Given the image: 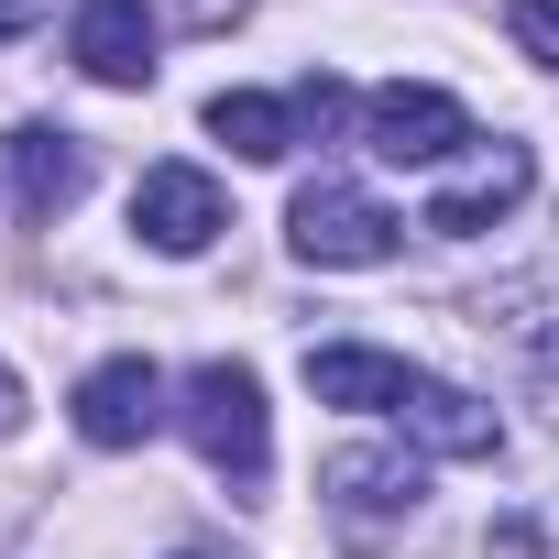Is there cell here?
<instances>
[{
	"label": "cell",
	"instance_id": "9c48e42d",
	"mask_svg": "<svg viewBox=\"0 0 559 559\" xmlns=\"http://www.w3.org/2000/svg\"><path fill=\"white\" fill-rule=\"evenodd\" d=\"M12 198H23V219L78 209V198H88V143L56 132V121H23V132H12Z\"/></svg>",
	"mask_w": 559,
	"mask_h": 559
},
{
	"label": "cell",
	"instance_id": "5bb4252c",
	"mask_svg": "<svg viewBox=\"0 0 559 559\" xmlns=\"http://www.w3.org/2000/svg\"><path fill=\"white\" fill-rule=\"evenodd\" d=\"M45 23V0H0V45H12V34H34Z\"/></svg>",
	"mask_w": 559,
	"mask_h": 559
},
{
	"label": "cell",
	"instance_id": "ba28073f",
	"mask_svg": "<svg viewBox=\"0 0 559 559\" xmlns=\"http://www.w3.org/2000/svg\"><path fill=\"white\" fill-rule=\"evenodd\" d=\"M395 428H406L417 450H439V461H493V450H504L493 406H483V395H461V384H439V373H417V384H406Z\"/></svg>",
	"mask_w": 559,
	"mask_h": 559
},
{
	"label": "cell",
	"instance_id": "30bf717a",
	"mask_svg": "<svg viewBox=\"0 0 559 559\" xmlns=\"http://www.w3.org/2000/svg\"><path fill=\"white\" fill-rule=\"evenodd\" d=\"M406 384H417V362H395V352H362V341L308 352V395H319V406H373V417H395Z\"/></svg>",
	"mask_w": 559,
	"mask_h": 559
},
{
	"label": "cell",
	"instance_id": "8992f818",
	"mask_svg": "<svg viewBox=\"0 0 559 559\" xmlns=\"http://www.w3.org/2000/svg\"><path fill=\"white\" fill-rule=\"evenodd\" d=\"M67 56L99 88H154V12H143V0H78Z\"/></svg>",
	"mask_w": 559,
	"mask_h": 559
},
{
	"label": "cell",
	"instance_id": "52a82bcc",
	"mask_svg": "<svg viewBox=\"0 0 559 559\" xmlns=\"http://www.w3.org/2000/svg\"><path fill=\"white\" fill-rule=\"evenodd\" d=\"M526 187H537L526 143H493V154H483L472 176H450V187H439V198L417 209V230H439V241H472V230H493V219H504V209H515Z\"/></svg>",
	"mask_w": 559,
	"mask_h": 559
},
{
	"label": "cell",
	"instance_id": "6da1fadb",
	"mask_svg": "<svg viewBox=\"0 0 559 559\" xmlns=\"http://www.w3.org/2000/svg\"><path fill=\"white\" fill-rule=\"evenodd\" d=\"M176 428L198 439V461H209L241 504H263V472H274V417H263L252 362H198V373L176 384Z\"/></svg>",
	"mask_w": 559,
	"mask_h": 559
},
{
	"label": "cell",
	"instance_id": "7a4b0ae2",
	"mask_svg": "<svg viewBox=\"0 0 559 559\" xmlns=\"http://www.w3.org/2000/svg\"><path fill=\"white\" fill-rule=\"evenodd\" d=\"M286 241H297V263H319V274H362V263H395L406 219H395L384 198H362V187L319 176V187H297V209H286Z\"/></svg>",
	"mask_w": 559,
	"mask_h": 559
},
{
	"label": "cell",
	"instance_id": "9a60e30c",
	"mask_svg": "<svg viewBox=\"0 0 559 559\" xmlns=\"http://www.w3.org/2000/svg\"><path fill=\"white\" fill-rule=\"evenodd\" d=\"M12 417H23V384H12V362H0V439H12Z\"/></svg>",
	"mask_w": 559,
	"mask_h": 559
},
{
	"label": "cell",
	"instance_id": "8fae6325",
	"mask_svg": "<svg viewBox=\"0 0 559 559\" xmlns=\"http://www.w3.org/2000/svg\"><path fill=\"white\" fill-rule=\"evenodd\" d=\"M330 504L352 515V526H384V515H417V461H395V450H330Z\"/></svg>",
	"mask_w": 559,
	"mask_h": 559
},
{
	"label": "cell",
	"instance_id": "5b68a950",
	"mask_svg": "<svg viewBox=\"0 0 559 559\" xmlns=\"http://www.w3.org/2000/svg\"><path fill=\"white\" fill-rule=\"evenodd\" d=\"M165 428V373L143 362V352H121V362H99L88 384H78V439L88 450H143Z\"/></svg>",
	"mask_w": 559,
	"mask_h": 559
},
{
	"label": "cell",
	"instance_id": "4fadbf2b",
	"mask_svg": "<svg viewBox=\"0 0 559 559\" xmlns=\"http://www.w3.org/2000/svg\"><path fill=\"white\" fill-rule=\"evenodd\" d=\"M504 34H515L537 67H559V0H504Z\"/></svg>",
	"mask_w": 559,
	"mask_h": 559
},
{
	"label": "cell",
	"instance_id": "3957f363",
	"mask_svg": "<svg viewBox=\"0 0 559 559\" xmlns=\"http://www.w3.org/2000/svg\"><path fill=\"white\" fill-rule=\"evenodd\" d=\"M362 143H373L384 165H450V154H472V143H483V121H472L450 88L395 78V88H373V99H362Z\"/></svg>",
	"mask_w": 559,
	"mask_h": 559
},
{
	"label": "cell",
	"instance_id": "277c9868",
	"mask_svg": "<svg viewBox=\"0 0 559 559\" xmlns=\"http://www.w3.org/2000/svg\"><path fill=\"white\" fill-rule=\"evenodd\" d=\"M132 230H143L154 252H209V241L230 230V198H219V176H198V165H143Z\"/></svg>",
	"mask_w": 559,
	"mask_h": 559
},
{
	"label": "cell",
	"instance_id": "7c38bea8",
	"mask_svg": "<svg viewBox=\"0 0 559 559\" xmlns=\"http://www.w3.org/2000/svg\"><path fill=\"white\" fill-rule=\"evenodd\" d=\"M209 132H219L230 154H252V165H286V154L308 143L297 99H263V88H219V99H209Z\"/></svg>",
	"mask_w": 559,
	"mask_h": 559
},
{
	"label": "cell",
	"instance_id": "2e32d148",
	"mask_svg": "<svg viewBox=\"0 0 559 559\" xmlns=\"http://www.w3.org/2000/svg\"><path fill=\"white\" fill-rule=\"evenodd\" d=\"M176 559H209V548H176Z\"/></svg>",
	"mask_w": 559,
	"mask_h": 559
}]
</instances>
